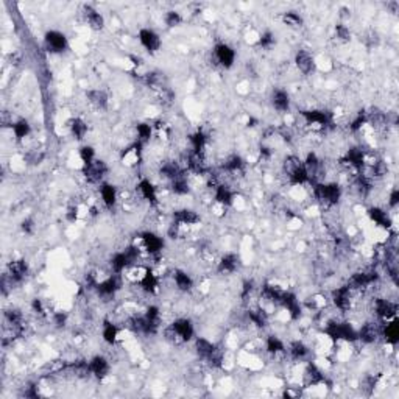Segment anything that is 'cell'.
I'll list each match as a JSON object with an SVG mask.
<instances>
[{"label":"cell","instance_id":"cell-1","mask_svg":"<svg viewBox=\"0 0 399 399\" xmlns=\"http://www.w3.org/2000/svg\"><path fill=\"white\" fill-rule=\"evenodd\" d=\"M164 335L167 342H170L172 345H183L193 337V326L189 320L181 318V320H176L169 328H166Z\"/></svg>","mask_w":399,"mask_h":399},{"label":"cell","instance_id":"cell-2","mask_svg":"<svg viewBox=\"0 0 399 399\" xmlns=\"http://www.w3.org/2000/svg\"><path fill=\"white\" fill-rule=\"evenodd\" d=\"M284 173L289 178L290 184L299 186L309 181V176L304 167V163L299 161L296 156H289L284 161Z\"/></svg>","mask_w":399,"mask_h":399},{"label":"cell","instance_id":"cell-3","mask_svg":"<svg viewBox=\"0 0 399 399\" xmlns=\"http://www.w3.org/2000/svg\"><path fill=\"white\" fill-rule=\"evenodd\" d=\"M325 332L334 342H354V340H357V331L348 323L332 322L326 326Z\"/></svg>","mask_w":399,"mask_h":399},{"label":"cell","instance_id":"cell-4","mask_svg":"<svg viewBox=\"0 0 399 399\" xmlns=\"http://www.w3.org/2000/svg\"><path fill=\"white\" fill-rule=\"evenodd\" d=\"M313 193L316 196V200L320 203H323L325 206H334L338 203V200L342 196V190L338 184H316L313 189Z\"/></svg>","mask_w":399,"mask_h":399},{"label":"cell","instance_id":"cell-5","mask_svg":"<svg viewBox=\"0 0 399 399\" xmlns=\"http://www.w3.org/2000/svg\"><path fill=\"white\" fill-rule=\"evenodd\" d=\"M301 117L304 124L315 130V131H322V130H326L331 124H332V117L329 112L326 111H318V109H313V111H303L301 112Z\"/></svg>","mask_w":399,"mask_h":399},{"label":"cell","instance_id":"cell-6","mask_svg":"<svg viewBox=\"0 0 399 399\" xmlns=\"http://www.w3.org/2000/svg\"><path fill=\"white\" fill-rule=\"evenodd\" d=\"M134 245L137 247L139 251H144L147 254H157L163 250L164 242H163V238H159L157 235L151 232H144L136 238Z\"/></svg>","mask_w":399,"mask_h":399},{"label":"cell","instance_id":"cell-7","mask_svg":"<svg viewBox=\"0 0 399 399\" xmlns=\"http://www.w3.org/2000/svg\"><path fill=\"white\" fill-rule=\"evenodd\" d=\"M377 281V273L374 271H361L355 273L351 276V279L348 281V287L354 292V290H364L367 287H370L373 283Z\"/></svg>","mask_w":399,"mask_h":399},{"label":"cell","instance_id":"cell-8","mask_svg":"<svg viewBox=\"0 0 399 399\" xmlns=\"http://www.w3.org/2000/svg\"><path fill=\"white\" fill-rule=\"evenodd\" d=\"M374 310H376L377 316H381L382 320L391 322L396 318L397 304L393 301H388V299H384V298H377L374 301Z\"/></svg>","mask_w":399,"mask_h":399},{"label":"cell","instance_id":"cell-9","mask_svg":"<svg viewBox=\"0 0 399 399\" xmlns=\"http://www.w3.org/2000/svg\"><path fill=\"white\" fill-rule=\"evenodd\" d=\"M46 47L52 53H61L67 49V37L59 31H49L46 34Z\"/></svg>","mask_w":399,"mask_h":399},{"label":"cell","instance_id":"cell-10","mask_svg":"<svg viewBox=\"0 0 399 399\" xmlns=\"http://www.w3.org/2000/svg\"><path fill=\"white\" fill-rule=\"evenodd\" d=\"M106 173H108V166L105 164V161H100V159H95L92 164L85 167V176L89 183H100Z\"/></svg>","mask_w":399,"mask_h":399},{"label":"cell","instance_id":"cell-11","mask_svg":"<svg viewBox=\"0 0 399 399\" xmlns=\"http://www.w3.org/2000/svg\"><path fill=\"white\" fill-rule=\"evenodd\" d=\"M214 56H215L217 64H220L225 69L232 67L234 61H235V53L228 44H218L214 50Z\"/></svg>","mask_w":399,"mask_h":399},{"label":"cell","instance_id":"cell-12","mask_svg":"<svg viewBox=\"0 0 399 399\" xmlns=\"http://www.w3.org/2000/svg\"><path fill=\"white\" fill-rule=\"evenodd\" d=\"M139 41H141V44L150 53H156L159 49H161V37H159L157 33H154L150 28H142L141 31H139Z\"/></svg>","mask_w":399,"mask_h":399},{"label":"cell","instance_id":"cell-13","mask_svg":"<svg viewBox=\"0 0 399 399\" xmlns=\"http://www.w3.org/2000/svg\"><path fill=\"white\" fill-rule=\"evenodd\" d=\"M95 287H97V292L100 296H103V298L112 296L118 289H121V277H118V274L114 273L112 276L106 277L105 281L98 283Z\"/></svg>","mask_w":399,"mask_h":399},{"label":"cell","instance_id":"cell-14","mask_svg":"<svg viewBox=\"0 0 399 399\" xmlns=\"http://www.w3.org/2000/svg\"><path fill=\"white\" fill-rule=\"evenodd\" d=\"M279 303H281L284 306V309L289 312L292 320H298V318L301 316V304H299V301H298L293 293L284 292V295H283L281 301H279Z\"/></svg>","mask_w":399,"mask_h":399},{"label":"cell","instance_id":"cell-15","mask_svg":"<svg viewBox=\"0 0 399 399\" xmlns=\"http://www.w3.org/2000/svg\"><path fill=\"white\" fill-rule=\"evenodd\" d=\"M351 293H352V290L348 286L337 289L332 293V301H334L335 307L340 309V310H348L351 307V301H352Z\"/></svg>","mask_w":399,"mask_h":399},{"label":"cell","instance_id":"cell-16","mask_svg":"<svg viewBox=\"0 0 399 399\" xmlns=\"http://www.w3.org/2000/svg\"><path fill=\"white\" fill-rule=\"evenodd\" d=\"M89 368H91V374L95 376L97 379H103L109 374V362L103 355L92 357L89 362Z\"/></svg>","mask_w":399,"mask_h":399},{"label":"cell","instance_id":"cell-17","mask_svg":"<svg viewBox=\"0 0 399 399\" xmlns=\"http://www.w3.org/2000/svg\"><path fill=\"white\" fill-rule=\"evenodd\" d=\"M342 164L352 169H361L365 166V153L361 148H351L342 159Z\"/></svg>","mask_w":399,"mask_h":399},{"label":"cell","instance_id":"cell-18","mask_svg":"<svg viewBox=\"0 0 399 399\" xmlns=\"http://www.w3.org/2000/svg\"><path fill=\"white\" fill-rule=\"evenodd\" d=\"M173 220L178 225H184V226H193L200 223V215L192 211V209H179L173 214Z\"/></svg>","mask_w":399,"mask_h":399},{"label":"cell","instance_id":"cell-19","mask_svg":"<svg viewBox=\"0 0 399 399\" xmlns=\"http://www.w3.org/2000/svg\"><path fill=\"white\" fill-rule=\"evenodd\" d=\"M295 64L298 67V70L304 73V75H309L310 72H313L315 69V61H313V58L304 52V50H299L295 56Z\"/></svg>","mask_w":399,"mask_h":399},{"label":"cell","instance_id":"cell-20","mask_svg":"<svg viewBox=\"0 0 399 399\" xmlns=\"http://www.w3.org/2000/svg\"><path fill=\"white\" fill-rule=\"evenodd\" d=\"M237 268H238V257L232 253L225 254L220 259V262H218V267H217V270L220 274H231Z\"/></svg>","mask_w":399,"mask_h":399},{"label":"cell","instance_id":"cell-21","mask_svg":"<svg viewBox=\"0 0 399 399\" xmlns=\"http://www.w3.org/2000/svg\"><path fill=\"white\" fill-rule=\"evenodd\" d=\"M27 273H28V265H27L25 261H22V259L10 262L8 274H10V277L13 279V281H22V279L27 276Z\"/></svg>","mask_w":399,"mask_h":399},{"label":"cell","instance_id":"cell-22","mask_svg":"<svg viewBox=\"0 0 399 399\" xmlns=\"http://www.w3.org/2000/svg\"><path fill=\"white\" fill-rule=\"evenodd\" d=\"M271 103H273V106H274L276 111L286 112V111H289V108H290V97H289V94H287L286 91L276 89V91L273 92V95H271Z\"/></svg>","mask_w":399,"mask_h":399},{"label":"cell","instance_id":"cell-23","mask_svg":"<svg viewBox=\"0 0 399 399\" xmlns=\"http://www.w3.org/2000/svg\"><path fill=\"white\" fill-rule=\"evenodd\" d=\"M141 157H142V153H141V144H134L131 145L130 148H127L122 154V163L128 167H134L141 163Z\"/></svg>","mask_w":399,"mask_h":399},{"label":"cell","instance_id":"cell-24","mask_svg":"<svg viewBox=\"0 0 399 399\" xmlns=\"http://www.w3.org/2000/svg\"><path fill=\"white\" fill-rule=\"evenodd\" d=\"M85 17H86V22L88 25L92 28V30H102L105 27V19L103 16L100 14L98 11H95L92 7H85Z\"/></svg>","mask_w":399,"mask_h":399},{"label":"cell","instance_id":"cell-25","mask_svg":"<svg viewBox=\"0 0 399 399\" xmlns=\"http://www.w3.org/2000/svg\"><path fill=\"white\" fill-rule=\"evenodd\" d=\"M379 335H381V329H379L374 323L365 325L361 331L357 332V338L358 340H362L364 343H374Z\"/></svg>","mask_w":399,"mask_h":399},{"label":"cell","instance_id":"cell-26","mask_svg":"<svg viewBox=\"0 0 399 399\" xmlns=\"http://www.w3.org/2000/svg\"><path fill=\"white\" fill-rule=\"evenodd\" d=\"M304 384L307 387H316L323 382V373L318 370L316 365H307L306 370H304Z\"/></svg>","mask_w":399,"mask_h":399},{"label":"cell","instance_id":"cell-27","mask_svg":"<svg viewBox=\"0 0 399 399\" xmlns=\"http://www.w3.org/2000/svg\"><path fill=\"white\" fill-rule=\"evenodd\" d=\"M187 166L195 173H200V175L206 173L208 172V163H206L205 153H190Z\"/></svg>","mask_w":399,"mask_h":399},{"label":"cell","instance_id":"cell-28","mask_svg":"<svg viewBox=\"0 0 399 399\" xmlns=\"http://www.w3.org/2000/svg\"><path fill=\"white\" fill-rule=\"evenodd\" d=\"M215 202L223 208L231 206L234 203V192L225 184H218L215 187Z\"/></svg>","mask_w":399,"mask_h":399},{"label":"cell","instance_id":"cell-29","mask_svg":"<svg viewBox=\"0 0 399 399\" xmlns=\"http://www.w3.org/2000/svg\"><path fill=\"white\" fill-rule=\"evenodd\" d=\"M86 97H88V102L97 109H105L108 106V95L105 91L94 89V91H89Z\"/></svg>","mask_w":399,"mask_h":399},{"label":"cell","instance_id":"cell-30","mask_svg":"<svg viewBox=\"0 0 399 399\" xmlns=\"http://www.w3.org/2000/svg\"><path fill=\"white\" fill-rule=\"evenodd\" d=\"M130 265H131V262L128 261L125 251L115 253V254L111 257V268H112V271H114L115 274H122Z\"/></svg>","mask_w":399,"mask_h":399},{"label":"cell","instance_id":"cell-31","mask_svg":"<svg viewBox=\"0 0 399 399\" xmlns=\"http://www.w3.org/2000/svg\"><path fill=\"white\" fill-rule=\"evenodd\" d=\"M195 349H196V354L200 357H203V358H206V361H209V357L217 351V346L214 343H211L209 340H206V338H196Z\"/></svg>","mask_w":399,"mask_h":399},{"label":"cell","instance_id":"cell-32","mask_svg":"<svg viewBox=\"0 0 399 399\" xmlns=\"http://www.w3.org/2000/svg\"><path fill=\"white\" fill-rule=\"evenodd\" d=\"M173 279H175L176 287H178L179 290H181V292H189V290L193 287L192 277H190L187 273L181 271V270H176V271L173 273Z\"/></svg>","mask_w":399,"mask_h":399},{"label":"cell","instance_id":"cell-33","mask_svg":"<svg viewBox=\"0 0 399 399\" xmlns=\"http://www.w3.org/2000/svg\"><path fill=\"white\" fill-rule=\"evenodd\" d=\"M368 215H370V218H371V220H373L377 226L388 228V226L391 225L390 217L387 215V212L382 211V209H379V208H371V209L368 211Z\"/></svg>","mask_w":399,"mask_h":399},{"label":"cell","instance_id":"cell-34","mask_svg":"<svg viewBox=\"0 0 399 399\" xmlns=\"http://www.w3.org/2000/svg\"><path fill=\"white\" fill-rule=\"evenodd\" d=\"M69 128H70V133L75 139H78V141H82V139H85L86 133H88V125L85 121H82V118H72V121L69 122Z\"/></svg>","mask_w":399,"mask_h":399},{"label":"cell","instance_id":"cell-35","mask_svg":"<svg viewBox=\"0 0 399 399\" xmlns=\"http://www.w3.org/2000/svg\"><path fill=\"white\" fill-rule=\"evenodd\" d=\"M137 189H139V192H141L142 198H145L147 202H150V203H153V205L157 202V196H156V189H154V186H153L150 181H147V179H142V181L139 183Z\"/></svg>","mask_w":399,"mask_h":399},{"label":"cell","instance_id":"cell-36","mask_svg":"<svg viewBox=\"0 0 399 399\" xmlns=\"http://www.w3.org/2000/svg\"><path fill=\"white\" fill-rule=\"evenodd\" d=\"M139 286H141V289H142L144 292H147V293H156L157 289H159V281H157L156 274L148 270L147 274L144 276L142 281L139 283Z\"/></svg>","mask_w":399,"mask_h":399},{"label":"cell","instance_id":"cell-37","mask_svg":"<svg viewBox=\"0 0 399 399\" xmlns=\"http://www.w3.org/2000/svg\"><path fill=\"white\" fill-rule=\"evenodd\" d=\"M100 195H102V200L106 208H112L117 202V190L111 184H103L102 189H100Z\"/></svg>","mask_w":399,"mask_h":399},{"label":"cell","instance_id":"cell-38","mask_svg":"<svg viewBox=\"0 0 399 399\" xmlns=\"http://www.w3.org/2000/svg\"><path fill=\"white\" fill-rule=\"evenodd\" d=\"M320 159L316 157L315 153H309L307 157H306V161H304V167H306V172H307V176L309 179L315 178L318 175V172H320Z\"/></svg>","mask_w":399,"mask_h":399},{"label":"cell","instance_id":"cell-39","mask_svg":"<svg viewBox=\"0 0 399 399\" xmlns=\"http://www.w3.org/2000/svg\"><path fill=\"white\" fill-rule=\"evenodd\" d=\"M136 131H137V144H141V145L147 144L154 134L153 125H150V124H139L136 127Z\"/></svg>","mask_w":399,"mask_h":399},{"label":"cell","instance_id":"cell-40","mask_svg":"<svg viewBox=\"0 0 399 399\" xmlns=\"http://www.w3.org/2000/svg\"><path fill=\"white\" fill-rule=\"evenodd\" d=\"M381 332L384 334L387 343H390V345H396V343L399 342V326H397V323H396L394 320H393L391 323H388Z\"/></svg>","mask_w":399,"mask_h":399},{"label":"cell","instance_id":"cell-41","mask_svg":"<svg viewBox=\"0 0 399 399\" xmlns=\"http://www.w3.org/2000/svg\"><path fill=\"white\" fill-rule=\"evenodd\" d=\"M248 318L251 320L253 325H256L257 328H264L268 323V315L264 309H256V310H250L248 312Z\"/></svg>","mask_w":399,"mask_h":399},{"label":"cell","instance_id":"cell-42","mask_svg":"<svg viewBox=\"0 0 399 399\" xmlns=\"http://www.w3.org/2000/svg\"><path fill=\"white\" fill-rule=\"evenodd\" d=\"M192 153H203L206 147V136L202 131H196L190 136Z\"/></svg>","mask_w":399,"mask_h":399},{"label":"cell","instance_id":"cell-43","mask_svg":"<svg viewBox=\"0 0 399 399\" xmlns=\"http://www.w3.org/2000/svg\"><path fill=\"white\" fill-rule=\"evenodd\" d=\"M172 190L176 195H186L189 192V183H187L184 173H181L179 176H176L175 179H172Z\"/></svg>","mask_w":399,"mask_h":399},{"label":"cell","instance_id":"cell-44","mask_svg":"<svg viewBox=\"0 0 399 399\" xmlns=\"http://www.w3.org/2000/svg\"><path fill=\"white\" fill-rule=\"evenodd\" d=\"M244 166H245L244 159H242L241 156L234 154V156H231V157L226 159V163H225L223 167H225L226 172H229V173H238V172H242Z\"/></svg>","mask_w":399,"mask_h":399},{"label":"cell","instance_id":"cell-45","mask_svg":"<svg viewBox=\"0 0 399 399\" xmlns=\"http://www.w3.org/2000/svg\"><path fill=\"white\" fill-rule=\"evenodd\" d=\"M102 335H103V340H105L106 343L114 345L115 340H117V337H118V329H117L115 325H112V323H109V322H105Z\"/></svg>","mask_w":399,"mask_h":399},{"label":"cell","instance_id":"cell-46","mask_svg":"<svg viewBox=\"0 0 399 399\" xmlns=\"http://www.w3.org/2000/svg\"><path fill=\"white\" fill-rule=\"evenodd\" d=\"M13 133L17 139H24L30 134L31 128H30V124L27 121H24V118H21V121H17L13 124Z\"/></svg>","mask_w":399,"mask_h":399},{"label":"cell","instance_id":"cell-47","mask_svg":"<svg viewBox=\"0 0 399 399\" xmlns=\"http://www.w3.org/2000/svg\"><path fill=\"white\" fill-rule=\"evenodd\" d=\"M289 351H290V355L296 358V361H301V358H304L309 354V348L303 342H293Z\"/></svg>","mask_w":399,"mask_h":399},{"label":"cell","instance_id":"cell-48","mask_svg":"<svg viewBox=\"0 0 399 399\" xmlns=\"http://www.w3.org/2000/svg\"><path fill=\"white\" fill-rule=\"evenodd\" d=\"M183 173V170L179 169V166L176 164V163H166L163 167H161V175L163 176H166L167 179H175L176 176H179Z\"/></svg>","mask_w":399,"mask_h":399},{"label":"cell","instance_id":"cell-49","mask_svg":"<svg viewBox=\"0 0 399 399\" xmlns=\"http://www.w3.org/2000/svg\"><path fill=\"white\" fill-rule=\"evenodd\" d=\"M283 22L292 28H301L303 27V17L299 14H296L295 11H289V13H284Z\"/></svg>","mask_w":399,"mask_h":399},{"label":"cell","instance_id":"cell-50","mask_svg":"<svg viewBox=\"0 0 399 399\" xmlns=\"http://www.w3.org/2000/svg\"><path fill=\"white\" fill-rule=\"evenodd\" d=\"M284 349H286L284 343L279 340L277 337L271 335V337L267 338V351H268V352H271V354H279V352H284Z\"/></svg>","mask_w":399,"mask_h":399},{"label":"cell","instance_id":"cell-51","mask_svg":"<svg viewBox=\"0 0 399 399\" xmlns=\"http://www.w3.org/2000/svg\"><path fill=\"white\" fill-rule=\"evenodd\" d=\"M79 159H82L83 166H89L95 161V151L92 147H82L79 148Z\"/></svg>","mask_w":399,"mask_h":399},{"label":"cell","instance_id":"cell-52","mask_svg":"<svg viewBox=\"0 0 399 399\" xmlns=\"http://www.w3.org/2000/svg\"><path fill=\"white\" fill-rule=\"evenodd\" d=\"M354 187L355 190L361 193V195H368L370 190H371V183H370V179L365 178V176H358L357 178V181L354 183Z\"/></svg>","mask_w":399,"mask_h":399},{"label":"cell","instance_id":"cell-53","mask_svg":"<svg viewBox=\"0 0 399 399\" xmlns=\"http://www.w3.org/2000/svg\"><path fill=\"white\" fill-rule=\"evenodd\" d=\"M274 43H276V41H274L273 33H271V31H265L264 34L259 36V43H257V44L261 46L262 49H267V50H268V49H271V47L274 46Z\"/></svg>","mask_w":399,"mask_h":399},{"label":"cell","instance_id":"cell-54","mask_svg":"<svg viewBox=\"0 0 399 399\" xmlns=\"http://www.w3.org/2000/svg\"><path fill=\"white\" fill-rule=\"evenodd\" d=\"M307 306H309L312 310H322V309L326 306V298L322 296V295H315V296L309 298Z\"/></svg>","mask_w":399,"mask_h":399},{"label":"cell","instance_id":"cell-55","mask_svg":"<svg viewBox=\"0 0 399 399\" xmlns=\"http://www.w3.org/2000/svg\"><path fill=\"white\" fill-rule=\"evenodd\" d=\"M164 21L167 24V27H178L179 24L183 22V17L178 11H169L164 17Z\"/></svg>","mask_w":399,"mask_h":399},{"label":"cell","instance_id":"cell-56","mask_svg":"<svg viewBox=\"0 0 399 399\" xmlns=\"http://www.w3.org/2000/svg\"><path fill=\"white\" fill-rule=\"evenodd\" d=\"M335 37L338 39L340 43H348L351 39V31L348 27L345 25H337L335 27Z\"/></svg>","mask_w":399,"mask_h":399},{"label":"cell","instance_id":"cell-57","mask_svg":"<svg viewBox=\"0 0 399 399\" xmlns=\"http://www.w3.org/2000/svg\"><path fill=\"white\" fill-rule=\"evenodd\" d=\"M365 124H367V112H365V111H361V112L357 114V117L352 121L351 130H352V131H357V130H361Z\"/></svg>","mask_w":399,"mask_h":399},{"label":"cell","instance_id":"cell-58","mask_svg":"<svg viewBox=\"0 0 399 399\" xmlns=\"http://www.w3.org/2000/svg\"><path fill=\"white\" fill-rule=\"evenodd\" d=\"M31 306H33V310H34L37 315H41V316L49 315V309H47V306L41 301V299H34Z\"/></svg>","mask_w":399,"mask_h":399},{"label":"cell","instance_id":"cell-59","mask_svg":"<svg viewBox=\"0 0 399 399\" xmlns=\"http://www.w3.org/2000/svg\"><path fill=\"white\" fill-rule=\"evenodd\" d=\"M21 228H22V231H24L25 234H33V232H34V222H33V218H25V220L22 222V225H21Z\"/></svg>","mask_w":399,"mask_h":399},{"label":"cell","instance_id":"cell-60","mask_svg":"<svg viewBox=\"0 0 399 399\" xmlns=\"http://www.w3.org/2000/svg\"><path fill=\"white\" fill-rule=\"evenodd\" d=\"M66 318H67L66 313H63V312H56V313L53 315V322H55L56 326H64Z\"/></svg>","mask_w":399,"mask_h":399},{"label":"cell","instance_id":"cell-61","mask_svg":"<svg viewBox=\"0 0 399 399\" xmlns=\"http://www.w3.org/2000/svg\"><path fill=\"white\" fill-rule=\"evenodd\" d=\"M374 385H376V379L374 377H367L365 381H364V390H367L368 393H371V390L374 388Z\"/></svg>","mask_w":399,"mask_h":399},{"label":"cell","instance_id":"cell-62","mask_svg":"<svg viewBox=\"0 0 399 399\" xmlns=\"http://www.w3.org/2000/svg\"><path fill=\"white\" fill-rule=\"evenodd\" d=\"M397 203H399V190L394 189V190L391 192V195H390V202H388V205H390L391 208H396Z\"/></svg>","mask_w":399,"mask_h":399}]
</instances>
